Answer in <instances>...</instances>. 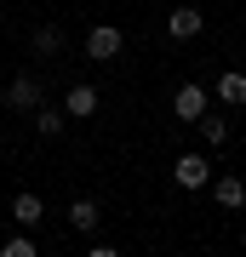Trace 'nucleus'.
<instances>
[{"mask_svg":"<svg viewBox=\"0 0 246 257\" xmlns=\"http://www.w3.org/2000/svg\"><path fill=\"white\" fill-rule=\"evenodd\" d=\"M63 114H69V120L98 114V86H92V80H74L69 92H63Z\"/></svg>","mask_w":246,"mask_h":257,"instance_id":"39448f33","label":"nucleus"},{"mask_svg":"<svg viewBox=\"0 0 246 257\" xmlns=\"http://www.w3.org/2000/svg\"><path fill=\"white\" fill-rule=\"evenodd\" d=\"M218 97L229 103V109H246V74H240V69L218 74Z\"/></svg>","mask_w":246,"mask_h":257,"instance_id":"9d476101","label":"nucleus"},{"mask_svg":"<svg viewBox=\"0 0 246 257\" xmlns=\"http://www.w3.org/2000/svg\"><path fill=\"white\" fill-rule=\"evenodd\" d=\"M80 46H86V57H92V63H109V57H120L126 35H120L115 23H98V29H86V40H80Z\"/></svg>","mask_w":246,"mask_h":257,"instance_id":"f03ea898","label":"nucleus"},{"mask_svg":"<svg viewBox=\"0 0 246 257\" xmlns=\"http://www.w3.org/2000/svg\"><path fill=\"white\" fill-rule=\"evenodd\" d=\"M35 132H40V138H57V132H63V109L40 103V109H35Z\"/></svg>","mask_w":246,"mask_h":257,"instance_id":"ddd939ff","label":"nucleus"},{"mask_svg":"<svg viewBox=\"0 0 246 257\" xmlns=\"http://www.w3.org/2000/svg\"><path fill=\"white\" fill-rule=\"evenodd\" d=\"M195 126H201V138H206L212 149H218V143H229V120H223V114H212V109H206Z\"/></svg>","mask_w":246,"mask_h":257,"instance_id":"f8f14e48","label":"nucleus"},{"mask_svg":"<svg viewBox=\"0 0 246 257\" xmlns=\"http://www.w3.org/2000/svg\"><path fill=\"white\" fill-rule=\"evenodd\" d=\"M212 200H218L223 211H235V206H246V177H235V172L212 177Z\"/></svg>","mask_w":246,"mask_h":257,"instance_id":"0eeeda50","label":"nucleus"},{"mask_svg":"<svg viewBox=\"0 0 246 257\" xmlns=\"http://www.w3.org/2000/svg\"><path fill=\"white\" fill-rule=\"evenodd\" d=\"M29 46H35L40 57H57V52H63V29H57V23H40L35 35H29Z\"/></svg>","mask_w":246,"mask_h":257,"instance_id":"9b49d317","label":"nucleus"},{"mask_svg":"<svg viewBox=\"0 0 246 257\" xmlns=\"http://www.w3.org/2000/svg\"><path fill=\"white\" fill-rule=\"evenodd\" d=\"M40 217H46L40 194H29V189H18V194H12V223H18V229H35Z\"/></svg>","mask_w":246,"mask_h":257,"instance_id":"6e6552de","label":"nucleus"},{"mask_svg":"<svg viewBox=\"0 0 246 257\" xmlns=\"http://www.w3.org/2000/svg\"><path fill=\"white\" fill-rule=\"evenodd\" d=\"M40 246H35V240H29V229H18V234H6V240H0V257H35Z\"/></svg>","mask_w":246,"mask_h":257,"instance_id":"4468645a","label":"nucleus"},{"mask_svg":"<svg viewBox=\"0 0 246 257\" xmlns=\"http://www.w3.org/2000/svg\"><path fill=\"white\" fill-rule=\"evenodd\" d=\"M201 29H206L201 6H178L172 18H166V35H172V40H195V35H201Z\"/></svg>","mask_w":246,"mask_h":257,"instance_id":"423d86ee","label":"nucleus"},{"mask_svg":"<svg viewBox=\"0 0 246 257\" xmlns=\"http://www.w3.org/2000/svg\"><path fill=\"white\" fill-rule=\"evenodd\" d=\"M172 183H178V189H206V183H212V160H206V155H178Z\"/></svg>","mask_w":246,"mask_h":257,"instance_id":"20e7f679","label":"nucleus"},{"mask_svg":"<svg viewBox=\"0 0 246 257\" xmlns=\"http://www.w3.org/2000/svg\"><path fill=\"white\" fill-rule=\"evenodd\" d=\"M206 103H212V92H206L201 80H183L178 92H172V114H178V120H189V126H195V120L206 114Z\"/></svg>","mask_w":246,"mask_h":257,"instance_id":"7ed1b4c3","label":"nucleus"},{"mask_svg":"<svg viewBox=\"0 0 246 257\" xmlns=\"http://www.w3.org/2000/svg\"><path fill=\"white\" fill-rule=\"evenodd\" d=\"M98 217H103V211H98V200H92V194H80V200L69 206V229H80V234L98 229Z\"/></svg>","mask_w":246,"mask_h":257,"instance_id":"1a4fd4ad","label":"nucleus"},{"mask_svg":"<svg viewBox=\"0 0 246 257\" xmlns=\"http://www.w3.org/2000/svg\"><path fill=\"white\" fill-rule=\"evenodd\" d=\"M40 103H46V80H40V74H18V80H6V109L35 114Z\"/></svg>","mask_w":246,"mask_h":257,"instance_id":"f257e3e1","label":"nucleus"}]
</instances>
